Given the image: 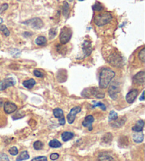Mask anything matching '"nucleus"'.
<instances>
[{
    "instance_id": "obj_1",
    "label": "nucleus",
    "mask_w": 145,
    "mask_h": 161,
    "mask_svg": "<svg viewBox=\"0 0 145 161\" xmlns=\"http://www.w3.org/2000/svg\"><path fill=\"white\" fill-rule=\"evenodd\" d=\"M115 73L111 69L109 68H103L101 69L99 75V87L101 89H105L109 84H111L112 80L115 77Z\"/></svg>"
},
{
    "instance_id": "obj_2",
    "label": "nucleus",
    "mask_w": 145,
    "mask_h": 161,
    "mask_svg": "<svg viewBox=\"0 0 145 161\" xmlns=\"http://www.w3.org/2000/svg\"><path fill=\"white\" fill-rule=\"evenodd\" d=\"M113 19V16L110 12L104 11L97 14L94 18V24L98 27L105 26Z\"/></svg>"
},
{
    "instance_id": "obj_3",
    "label": "nucleus",
    "mask_w": 145,
    "mask_h": 161,
    "mask_svg": "<svg viewBox=\"0 0 145 161\" xmlns=\"http://www.w3.org/2000/svg\"><path fill=\"white\" fill-rule=\"evenodd\" d=\"M72 36V30L69 27H63L60 34V42L61 44L65 45L69 42Z\"/></svg>"
},
{
    "instance_id": "obj_4",
    "label": "nucleus",
    "mask_w": 145,
    "mask_h": 161,
    "mask_svg": "<svg viewBox=\"0 0 145 161\" xmlns=\"http://www.w3.org/2000/svg\"><path fill=\"white\" fill-rule=\"evenodd\" d=\"M108 62L115 67H122L123 66V58L120 54L113 52L108 58Z\"/></svg>"
},
{
    "instance_id": "obj_5",
    "label": "nucleus",
    "mask_w": 145,
    "mask_h": 161,
    "mask_svg": "<svg viewBox=\"0 0 145 161\" xmlns=\"http://www.w3.org/2000/svg\"><path fill=\"white\" fill-rule=\"evenodd\" d=\"M110 86L108 88V94L113 100H116L118 96V94L121 91V88H120V84L117 81H113L111 84H109Z\"/></svg>"
},
{
    "instance_id": "obj_6",
    "label": "nucleus",
    "mask_w": 145,
    "mask_h": 161,
    "mask_svg": "<svg viewBox=\"0 0 145 161\" xmlns=\"http://www.w3.org/2000/svg\"><path fill=\"white\" fill-rule=\"evenodd\" d=\"M23 24L31 27L34 29H41L43 27V21L40 18H33L23 22Z\"/></svg>"
},
{
    "instance_id": "obj_7",
    "label": "nucleus",
    "mask_w": 145,
    "mask_h": 161,
    "mask_svg": "<svg viewBox=\"0 0 145 161\" xmlns=\"http://www.w3.org/2000/svg\"><path fill=\"white\" fill-rule=\"evenodd\" d=\"M85 92H87L86 93H82V95L83 96H84V95H87V97H89V96H92L94 97H96L97 98H103L105 97V94L103 93V92H101L100 90L98 89V88H89V89H86L84 90Z\"/></svg>"
},
{
    "instance_id": "obj_8",
    "label": "nucleus",
    "mask_w": 145,
    "mask_h": 161,
    "mask_svg": "<svg viewBox=\"0 0 145 161\" xmlns=\"http://www.w3.org/2000/svg\"><path fill=\"white\" fill-rule=\"evenodd\" d=\"M81 111H82V107H81L80 106L74 107L71 110H70L69 113L67 115V122H69V124H72L74 122V120H75L76 115H77L78 113H79Z\"/></svg>"
},
{
    "instance_id": "obj_9",
    "label": "nucleus",
    "mask_w": 145,
    "mask_h": 161,
    "mask_svg": "<svg viewBox=\"0 0 145 161\" xmlns=\"http://www.w3.org/2000/svg\"><path fill=\"white\" fill-rule=\"evenodd\" d=\"M16 84L15 80L13 78H7L0 81V90H4L7 88L13 86Z\"/></svg>"
},
{
    "instance_id": "obj_10",
    "label": "nucleus",
    "mask_w": 145,
    "mask_h": 161,
    "mask_svg": "<svg viewBox=\"0 0 145 161\" xmlns=\"http://www.w3.org/2000/svg\"><path fill=\"white\" fill-rule=\"evenodd\" d=\"M133 81L137 85H143L145 81V72L142 71L135 74L133 77Z\"/></svg>"
},
{
    "instance_id": "obj_11",
    "label": "nucleus",
    "mask_w": 145,
    "mask_h": 161,
    "mask_svg": "<svg viewBox=\"0 0 145 161\" xmlns=\"http://www.w3.org/2000/svg\"><path fill=\"white\" fill-rule=\"evenodd\" d=\"M17 110V106L14 103L7 101L4 105V110L7 114H11Z\"/></svg>"
},
{
    "instance_id": "obj_12",
    "label": "nucleus",
    "mask_w": 145,
    "mask_h": 161,
    "mask_svg": "<svg viewBox=\"0 0 145 161\" xmlns=\"http://www.w3.org/2000/svg\"><path fill=\"white\" fill-rule=\"evenodd\" d=\"M139 94L138 90L137 89H132L130 90V92H128V93L126 95L125 99L126 101L130 104H132V103H134V101L135 100V99L137 98Z\"/></svg>"
},
{
    "instance_id": "obj_13",
    "label": "nucleus",
    "mask_w": 145,
    "mask_h": 161,
    "mask_svg": "<svg viewBox=\"0 0 145 161\" xmlns=\"http://www.w3.org/2000/svg\"><path fill=\"white\" fill-rule=\"evenodd\" d=\"M82 50L84 55V57L89 56L92 52V46L91 42L88 40H85L82 44Z\"/></svg>"
},
{
    "instance_id": "obj_14",
    "label": "nucleus",
    "mask_w": 145,
    "mask_h": 161,
    "mask_svg": "<svg viewBox=\"0 0 145 161\" xmlns=\"http://www.w3.org/2000/svg\"><path fill=\"white\" fill-rule=\"evenodd\" d=\"M94 122V118L92 115H88L85 117L84 120L83 121L82 125L85 127H87L89 129V131H92V124Z\"/></svg>"
},
{
    "instance_id": "obj_15",
    "label": "nucleus",
    "mask_w": 145,
    "mask_h": 161,
    "mask_svg": "<svg viewBox=\"0 0 145 161\" xmlns=\"http://www.w3.org/2000/svg\"><path fill=\"white\" fill-rule=\"evenodd\" d=\"M132 139L136 143H142L144 141V134L142 131L135 132L132 135Z\"/></svg>"
},
{
    "instance_id": "obj_16",
    "label": "nucleus",
    "mask_w": 145,
    "mask_h": 161,
    "mask_svg": "<svg viewBox=\"0 0 145 161\" xmlns=\"http://www.w3.org/2000/svg\"><path fill=\"white\" fill-rule=\"evenodd\" d=\"M144 127V122L143 120H139L135 125L132 127V130L134 132H140L143 131V128Z\"/></svg>"
},
{
    "instance_id": "obj_17",
    "label": "nucleus",
    "mask_w": 145,
    "mask_h": 161,
    "mask_svg": "<svg viewBox=\"0 0 145 161\" xmlns=\"http://www.w3.org/2000/svg\"><path fill=\"white\" fill-rule=\"evenodd\" d=\"M96 161H115L114 158L107 153H101L99 155Z\"/></svg>"
},
{
    "instance_id": "obj_18",
    "label": "nucleus",
    "mask_w": 145,
    "mask_h": 161,
    "mask_svg": "<svg viewBox=\"0 0 145 161\" xmlns=\"http://www.w3.org/2000/svg\"><path fill=\"white\" fill-rule=\"evenodd\" d=\"M36 82L34 78H30L28 80H26L23 82V86H24L25 88H28V89H31L34 86L36 85Z\"/></svg>"
},
{
    "instance_id": "obj_19",
    "label": "nucleus",
    "mask_w": 145,
    "mask_h": 161,
    "mask_svg": "<svg viewBox=\"0 0 145 161\" xmlns=\"http://www.w3.org/2000/svg\"><path fill=\"white\" fill-rule=\"evenodd\" d=\"M70 9H69V5L67 2L65 1L63 2V16L65 18H67L69 15Z\"/></svg>"
},
{
    "instance_id": "obj_20",
    "label": "nucleus",
    "mask_w": 145,
    "mask_h": 161,
    "mask_svg": "<svg viewBox=\"0 0 145 161\" xmlns=\"http://www.w3.org/2000/svg\"><path fill=\"white\" fill-rule=\"evenodd\" d=\"M61 137L63 141H68L74 137V134L70 131H65L62 134Z\"/></svg>"
},
{
    "instance_id": "obj_21",
    "label": "nucleus",
    "mask_w": 145,
    "mask_h": 161,
    "mask_svg": "<svg viewBox=\"0 0 145 161\" xmlns=\"http://www.w3.org/2000/svg\"><path fill=\"white\" fill-rule=\"evenodd\" d=\"M35 43L39 46H43L47 43V39L44 36H39L35 40Z\"/></svg>"
},
{
    "instance_id": "obj_22",
    "label": "nucleus",
    "mask_w": 145,
    "mask_h": 161,
    "mask_svg": "<svg viewBox=\"0 0 145 161\" xmlns=\"http://www.w3.org/2000/svg\"><path fill=\"white\" fill-rule=\"evenodd\" d=\"M30 158V156H29V154L26 151H22L21 153L19 156L17 157V158H16V161H23V160H28Z\"/></svg>"
},
{
    "instance_id": "obj_23",
    "label": "nucleus",
    "mask_w": 145,
    "mask_h": 161,
    "mask_svg": "<svg viewBox=\"0 0 145 161\" xmlns=\"http://www.w3.org/2000/svg\"><path fill=\"white\" fill-rule=\"evenodd\" d=\"M125 120H126V119H124V120H123V118L119 119H116L115 120H113L114 122L112 124H111V125L114 127H120L125 124Z\"/></svg>"
},
{
    "instance_id": "obj_24",
    "label": "nucleus",
    "mask_w": 145,
    "mask_h": 161,
    "mask_svg": "<svg viewBox=\"0 0 145 161\" xmlns=\"http://www.w3.org/2000/svg\"><path fill=\"white\" fill-rule=\"evenodd\" d=\"M53 115H54V116L56 117V118H58V119H60V118H63V117H64L63 111L60 108L54 109Z\"/></svg>"
},
{
    "instance_id": "obj_25",
    "label": "nucleus",
    "mask_w": 145,
    "mask_h": 161,
    "mask_svg": "<svg viewBox=\"0 0 145 161\" xmlns=\"http://www.w3.org/2000/svg\"><path fill=\"white\" fill-rule=\"evenodd\" d=\"M113 139V135L111 133H107L102 137V142L104 144H110Z\"/></svg>"
},
{
    "instance_id": "obj_26",
    "label": "nucleus",
    "mask_w": 145,
    "mask_h": 161,
    "mask_svg": "<svg viewBox=\"0 0 145 161\" xmlns=\"http://www.w3.org/2000/svg\"><path fill=\"white\" fill-rule=\"evenodd\" d=\"M49 146H50L51 148H56L61 147L62 144L59 141H58V140L53 139V140H51V141L49 142Z\"/></svg>"
},
{
    "instance_id": "obj_27",
    "label": "nucleus",
    "mask_w": 145,
    "mask_h": 161,
    "mask_svg": "<svg viewBox=\"0 0 145 161\" xmlns=\"http://www.w3.org/2000/svg\"><path fill=\"white\" fill-rule=\"evenodd\" d=\"M0 32H1L4 36H5L7 37L9 36V35H10L9 30L8 29L7 27L5 26V25H2V26H0Z\"/></svg>"
},
{
    "instance_id": "obj_28",
    "label": "nucleus",
    "mask_w": 145,
    "mask_h": 161,
    "mask_svg": "<svg viewBox=\"0 0 145 161\" xmlns=\"http://www.w3.org/2000/svg\"><path fill=\"white\" fill-rule=\"evenodd\" d=\"M57 28H51V29L49 30V33H48L49 38L50 39V40H53L54 38H55L56 35H57Z\"/></svg>"
},
{
    "instance_id": "obj_29",
    "label": "nucleus",
    "mask_w": 145,
    "mask_h": 161,
    "mask_svg": "<svg viewBox=\"0 0 145 161\" xmlns=\"http://www.w3.org/2000/svg\"><path fill=\"white\" fill-rule=\"evenodd\" d=\"M93 9L96 11H101L103 9V6L101 5V3L96 2L94 5V6H93Z\"/></svg>"
},
{
    "instance_id": "obj_30",
    "label": "nucleus",
    "mask_w": 145,
    "mask_h": 161,
    "mask_svg": "<svg viewBox=\"0 0 145 161\" xmlns=\"http://www.w3.org/2000/svg\"><path fill=\"white\" fill-rule=\"evenodd\" d=\"M116 119H118V114L114 110H111L109 114V117H108L109 121L111 122V121L115 120Z\"/></svg>"
},
{
    "instance_id": "obj_31",
    "label": "nucleus",
    "mask_w": 145,
    "mask_h": 161,
    "mask_svg": "<svg viewBox=\"0 0 145 161\" xmlns=\"http://www.w3.org/2000/svg\"><path fill=\"white\" fill-rule=\"evenodd\" d=\"M139 59H140L141 62H145V48H142L139 52Z\"/></svg>"
},
{
    "instance_id": "obj_32",
    "label": "nucleus",
    "mask_w": 145,
    "mask_h": 161,
    "mask_svg": "<svg viewBox=\"0 0 145 161\" xmlns=\"http://www.w3.org/2000/svg\"><path fill=\"white\" fill-rule=\"evenodd\" d=\"M43 147V144L40 141H37L36 142H34V148L36 150H41Z\"/></svg>"
},
{
    "instance_id": "obj_33",
    "label": "nucleus",
    "mask_w": 145,
    "mask_h": 161,
    "mask_svg": "<svg viewBox=\"0 0 145 161\" xmlns=\"http://www.w3.org/2000/svg\"><path fill=\"white\" fill-rule=\"evenodd\" d=\"M94 107H99L101 110H103V111H105L106 110V107H105V105L103 104V103H101V102H97V103H94Z\"/></svg>"
},
{
    "instance_id": "obj_34",
    "label": "nucleus",
    "mask_w": 145,
    "mask_h": 161,
    "mask_svg": "<svg viewBox=\"0 0 145 161\" xmlns=\"http://www.w3.org/2000/svg\"><path fill=\"white\" fill-rule=\"evenodd\" d=\"M9 152L11 156H16V155L18 153V148H16V146H13V147H11V148H10V149L9 150Z\"/></svg>"
},
{
    "instance_id": "obj_35",
    "label": "nucleus",
    "mask_w": 145,
    "mask_h": 161,
    "mask_svg": "<svg viewBox=\"0 0 145 161\" xmlns=\"http://www.w3.org/2000/svg\"><path fill=\"white\" fill-rule=\"evenodd\" d=\"M31 161H47V159L45 156H40L34 158Z\"/></svg>"
},
{
    "instance_id": "obj_36",
    "label": "nucleus",
    "mask_w": 145,
    "mask_h": 161,
    "mask_svg": "<svg viewBox=\"0 0 145 161\" xmlns=\"http://www.w3.org/2000/svg\"><path fill=\"white\" fill-rule=\"evenodd\" d=\"M34 74L35 76H36V77H38V78L43 77V74L41 71H39V70H37V69L34 70Z\"/></svg>"
},
{
    "instance_id": "obj_37",
    "label": "nucleus",
    "mask_w": 145,
    "mask_h": 161,
    "mask_svg": "<svg viewBox=\"0 0 145 161\" xmlns=\"http://www.w3.org/2000/svg\"><path fill=\"white\" fill-rule=\"evenodd\" d=\"M0 161H9V158L6 154H0Z\"/></svg>"
},
{
    "instance_id": "obj_38",
    "label": "nucleus",
    "mask_w": 145,
    "mask_h": 161,
    "mask_svg": "<svg viewBox=\"0 0 145 161\" xmlns=\"http://www.w3.org/2000/svg\"><path fill=\"white\" fill-rule=\"evenodd\" d=\"M8 7H9V6H8L7 4H3V5L1 6V7H0V14H2V12L6 11V10L8 9Z\"/></svg>"
},
{
    "instance_id": "obj_39",
    "label": "nucleus",
    "mask_w": 145,
    "mask_h": 161,
    "mask_svg": "<svg viewBox=\"0 0 145 161\" xmlns=\"http://www.w3.org/2000/svg\"><path fill=\"white\" fill-rule=\"evenodd\" d=\"M50 158L52 160H56L59 158V154L58 153H52L50 156Z\"/></svg>"
},
{
    "instance_id": "obj_40",
    "label": "nucleus",
    "mask_w": 145,
    "mask_h": 161,
    "mask_svg": "<svg viewBox=\"0 0 145 161\" xmlns=\"http://www.w3.org/2000/svg\"><path fill=\"white\" fill-rule=\"evenodd\" d=\"M59 124L60 125H64L65 124V117H63V118L59 119Z\"/></svg>"
},
{
    "instance_id": "obj_41",
    "label": "nucleus",
    "mask_w": 145,
    "mask_h": 161,
    "mask_svg": "<svg viewBox=\"0 0 145 161\" xmlns=\"http://www.w3.org/2000/svg\"><path fill=\"white\" fill-rule=\"evenodd\" d=\"M144 91H143V92H142V96H141V97L140 98V100L141 101H143V100H144Z\"/></svg>"
},
{
    "instance_id": "obj_42",
    "label": "nucleus",
    "mask_w": 145,
    "mask_h": 161,
    "mask_svg": "<svg viewBox=\"0 0 145 161\" xmlns=\"http://www.w3.org/2000/svg\"><path fill=\"white\" fill-rule=\"evenodd\" d=\"M2 22H3V19L1 17H0V25L2 24Z\"/></svg>"
},
{
    "instance_id": "obj_43",
    "label": "nucleus",
    "mask_w": 145,
    "mask_h": 161,
    "mask_svg": "<svg viewBox=\"0 0 145 161\" xmlns=\"http://www.w3.org/2000/svg\"><path fill=\"white\" fill-rule=\"evenodd\" d=\"M68 2H73V0H67Z\"/></svg>"
},
{
    "instance_id": "obj_44",
    "label": "nucleus",
    "mask_w": 145,
    "mask_h": 161,
    "mask_svg": "<svg viewBox=\"0 0 145 161\" xmlns=\"http://www.w3.org/2000/svg\"><path fill=\"white\" fill-rule=\"evenodd\" d=\"M79 1H84V0H79Z\"/></svg>"
},
{
    "instance_id": "obj_45",
    "label": "nucleus",
    "mask_w": 145,
    "mask_h": 161,
    "mask_svg": "<svg viewBox=\"0 0 145 161\" xmlns=\"http://www.w3.org/2000/svg\"><path fill=\"white\" fill-rule=\"evenodd\" d=\"M18 1H20V0H18Z\"/></svg>"
},
{
    "instance_id": "obj_46",
    "label": "nucleus",
    "mask_w": 145,
    "mask_h": 161,
    "mask_svg": "<svg viewBox=\"0 0 145 161\" xmlns=\"http://www.w3.org/2000/svg\"><path fill=\"white\" fill-rule=\"evenodd\" d=\"M57 1H58V0H57Z\"/></svg>"
}]
</instances>
